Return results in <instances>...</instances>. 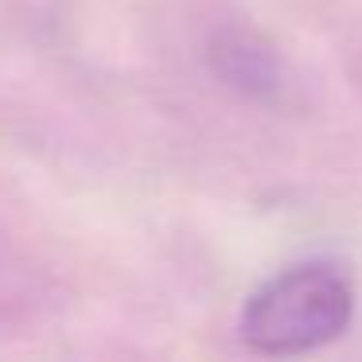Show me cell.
<instances>
[{
	"label": "cell",
	"instance_id": "2",
	"mask_svg": "<svg viewBox=\"0 0 362 362\" xmlns=\"http://www.w3.org/2000/svg\"><path fill=\"white\" fill-rule=\"evenodd\" d=\"M211 63L230 90L253 98V102H276L284 90V66L276 59V51L261 35L242 32V28L214 35Z\"/></svg>",
	"mask_w": 362,
	"mask_h": 362
},
{
	"label": "cell",
	"instance_id": "1",
	"mask_svg": "<svg viewBox=\"0 0 362 362\" xmlns=\"http://www.w3.org/2000/svg\"><path fill=\"white\" fill-rule=\"evenodd\" d=\"M354 292L339 269L296 265L261 284L242 312V339L261 354H304L343 335Z\"/></svg>",
	"mask_w": 362,
	"mask_h": 362
}]
</instances>
